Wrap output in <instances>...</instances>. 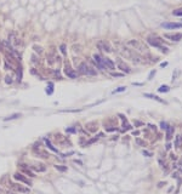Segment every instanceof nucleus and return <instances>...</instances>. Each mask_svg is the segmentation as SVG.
I'll list each match as a JSON object with an SVG mask.
<instances>
[{
    "label": "nucleus",
    "instance_id": "nucleus-8",
    "mask_svg": "<svg viewBox=\"0 0 182 194\" xmlns=\"http://www.w3.org/2000/svg\"><path fill=\"white\" fill-rule=\"evenodd\" d=\"M162 27L165 28V29H176V28H182V23H170V22H166V23H163Z\"/></svg>",
    "mask_w": 182,
    "mask_h": 194
},
{
    "label": "nucleus",
    "instance_id": "nucleus-36",
    "mask_svg": "<svg viewBox=\"0 0 182 194\" xmlns=\"http://www.w3.org/2000/svg\"><path fill=\"white\" fill-rule=\"evenodd\" d=\"M154 73H155V72H154V70H153V72H152V73L149 74V79H152V76H153V74H154Z\"/></svg>",
    "mask_w": 182,
    "mask_h": 194
},
{
    "label": "nucleus",
    "instance_id": "nucleus-11",
    "mask_svg": "<svg viewBox=\"0 0 182 194\" xmlns=\"http://www.w3.org/2000/svg\"><path fill=\"white\" fill-rule=\"evenodd\" d=\"M64 73L68 75V78H72V79H75V78H76V73H75V72H73V70H72V68L69 67L68 64H66Z\"/></svg>",
    "mask_w": 182,
    "mask_h": 194
},
{
    "label": "nucleus",
    "instance_id": "nucleus-3",
    "mask_svg": "<svg viewBox=\"0 0 182 194\" xmlns=\"http://www.w3.org/2000/svg\"><path fill=\"white\" fill-rule=\"evenodd\" d=\"M79 72H80L81 74L87 75V76H94V75H96V70H95L92 67H90L89 64L85 63V62L80 63V66H79Z\"/></svg>",
    "mask_w": 182,
    "mask_h": 194
},
{
    "label": "nucleus",
    "instance_id": "nucleus-17",
    "mask_svg": "<svg viewBox=\"0 0 182 194\" xmlns=\"http://www.w3.org/2000/svg\"><path fill=\"white\" fill-rule=\"evenodd\" d=\"M21 117V114H18V113H16V114H12V115H10V117H8V118H5L4 119V121H9V120H13V119H17V118H19Z\"/></svg>",
    "mask_w": 182,
    "mask_h": 194
},
{
    "label": "nucleus",
    "instance_id": "nucleus-9",
    "mask_svg": "<svg viewBox=\"0 0 182 194\" xmlns=\"http://www.w3.org/2000/svg\"><path fill=\"white\" fill-rule=\"evenodd\" d=\"M94 61H95V63L97 64V67H99L100 69H106L104 68V64H103V61H102V57L100 56V55H94Z\"/></svg>",
    "mask_w": 182,
    "mask_h": 194
},
{
    "label": "nucleus",
    "instance_id": "nucleus-23",
    "mask_svg": "<svg viewBox=\"0 0 182 194\" xmlns=\"http://www.w3.org/2000/svg\"><path fill=\"white\" fill-rule=\"evenodd\" d=\"M136 143L140 146H142V147H146V142H143L142 140H140V138H136Z\"/></svg>",
    "mask_w": 182,
    "mask_h": 194
},
{
    "label": "nucleus",
    "instance_id": "nucleus-31",
    "mask_svg": "<svg viewBox=\"0 0 182 194\" xmlns=\"http://www.w3.org/2000/svg\"><path fill=\"white\" fill-rule=\"evenodd\" d=\"M160 127L164 129V130H165V129H167V126H166V124H165V123H162V124H160Z\"/></svg>",
    "mask_w": 182,
    "mask_h": 194
},
{
    "label": "nucleus",
    "instance_id": "nucleus-15",
    "mask_svg": "<svg viewBox=\"0 0 182 194\" xmlns=\"http://www.w3.org/2000/svg\"><path fill=\"white\" fill-rule=\"evenodd\" d=\"M22 172H23V174H26L27 176H29V177H34V176H35L29 169H27L26 166H22Z\"/></svg>",
    "mask_w": 182,
    "mask_h": 194
},
{
    "label": "nucleus",
    "instance_id": "nucleus-33",
    "mask_svg": "<svg viewBox=\"0 0 182 194\" xmlns=\"http://www.w3.org/2000/svg\"><path fill=\"white\" fill-rule=\"evenodd\" d=\"M117 130V127H107V131H114Z\"/></svg>",
    "mask_w": 182,
    "mask_h": 194
},
{
    "label": "nucleus",
    "instance_id": "nucleus-25",
    "mask_svg": "<svg viewBox=\"0 0 182 194\" xmlns=\"http://www.w3.org/2000/svg\"><path fill=\"white\" fill-rule=\"evenodd\" d=\"M49 85H50V90H46V92L49 93V95H51V93H52V91H53V90H52V86H53V84H52V83H50Z\"/></svg>",
    "mask_w": 182,
    "mask_h": 194
},
{
    "label": "nucleus",
    "instance_id": "nucleus-37",
    "mask_svg": "<svg viewBox=\"0 0 182 194\" xmlns=\"http://www.w3.org/2000/svg\"><path fill=\"white\" fill-rule=\"evenodd\" d=\"M165 66H167V62H164V63H162V67H165Z\"/></svg>",
    "mask_w": 182,
    "mask_h": 194
},
{
    "label": "nucleus",
    "instance_id": "nucleus-26",
    "mask_svg": "<svg viewBox=\"0 0 182 194\" xmlns=\"http://www.w3.org/2000/svg\"><path fill=\"white\" fill-rule=\"evenodd\" d=\"M34 49H35V51H37V52H39V53L43 52V50H41V47H40V46H34Z\"/></svg>",
    "mask_w": 182,
    "mask_h": 194
},
{
    "label": "nucleus",
    "instance_id": "nucleus-19",
    "mask_svg": "<svg viewBox=\"0 0 182 194\" xmlns=\"http://www.w3.org/2000/svg\"><path fill=\"white\" fill-rule=\"evenodd\" d=\"M181 141H182V136H181V135L176 136V143H175V146H176V147H180V143H181Z\"/></svg>",
    "mask_w": 182,
    "mask_h": 194
},
{
    "label": "nucleus",
    "instance_id": "nucleus-13",
    "mask_svg": "<svg viewBox=\"0 0 182 194\" xmlns=\"http://www.w3.org/2000/svg\"><path fill=\"white\" fill-rule=\"evenodd\" d=\"M102 61H103V64H104V68H108V69H114L115 67H114V63L112 62L109 58H102Z\"/></svg>",
    "mask_w": 182,
    "mask_h": 194
},
{
    "label": "nucleus",
    "instance_id": "nucleus-20",
    "mask_svg": "<svg viewBox=\"0 0 182 194\" xmlns=\"http://www.w3.org/2000/svg\"><path fill=\"white\" fill-rule=\"evenodd\" d=\"M172 131H174V129L172 127H167V140H170L171 138V136H172Z\"/></svg>",
    "mask_w": 182,
    "mask_h": 194
},
{
    "label": "nucleus",
    "instance_id": "nucleus-5",
    "mask_svg": "<svg viewBox=\"0 0 182 194\" xmlns=\"http://www.w3.org/2000/svg\"><path fill=\"white\" fill-rule=\"evenodd\" d=\"M10 188L16 192H19V193H29L30 192V189L28 187H23L22 184H18V183H10Z\"/></svg>",
    "mask_w": 182,
    "mask_h": 194
},
{
    "label": "nucleus",
    "instance_id": "nucleus-18",
    "mask_svg": "<svg viewBox=\"0 0 182 194\" xmlns=\"http://www.w3.org/2000/svg\"><path fill=\"white\" fill-rule=\"evenodd\" d=\"M170 89H169V86H166V85H163V86H160L159 87V92H167Z\"/></svg>",
    "mask_w": 182,
    "mask_h": 194
},
{
    "label": "nucleus",
    "instance_id": "nucleus-16",
    "mask_svg": "<svg viewBox=\"0 0 182 194\" xmlns=\"http://www.w3.org/2000/svg\"><path fill=\"white\" fill-rule=\"evenodd\" d=\"M144 97H148V98H152V99H157L158 102H162L163 103V99L159 98L158 96H154V95H151V93H144Z\"/></svg>",
    "mask_w": 182,
    "mask_h": 194
},
{
    "label": "nucleus",
    "instance_id": "nucleus-10",
    "mask_svg": "<svg viewBox=\"0 0 182 194\" xmlns=\"http://www.w3.org/2000/svg\"><path fill=\"white\" fill-rule=\"evenodd\" d=\"M99 47L101 49V50H104L106 52H112V47H110V45H109V42H107V41H101V42H99Z\"/></svg>",
    "mask_w": 182,
    "mask_h": 194
},
{
    "label": "nucleus",
    "instance_id": "nucleus-2",
    "mask_svg": "<svg viewBox=\"0 0 182 194\" xmlns=\"http://www.w3.org/2000/svg\"><path fill=\"white\" fill-rule=\"evenodd\" d=\"M126 46L130 47L131 50H134L137 53H148V50H147V46H144L141 41H138L136 39H131L126 42Z\"/></svg>",
    "mask_w": 182,
    "mask_h": 194
},
{
    "label": "nucleus",
    "instance_id": "nucleus-27",
    "mask_svg": "<svg viewBox=\"0 0 182 194\" xmlns=\"http://www.w3.org/2000/svg\"><path fill=\"white\" fill-rule=\"evenodd\" d=\"M96 141H97V138H92V140H90L89 142H86V146L91 145V143H94V142H96Z\"/></svg>",
    "mask_w": 182,
    "mask_h": 194
},
{
    "label": "nucleus",
    "instance_id": "nucleus-12",
    "mask_svg": "<svg viewBox=\"0 0 182 194\" xmlns=\"http://www.w3.org/2000/svg\"><path fill=\"white\" fill-rule=\"evenodd\" d=\"M118 67H119V69H121L123 72H125V73H130V72H131L130 67L128 66L126 63H124L123 61H119L118 62Z\"/></svg>",
    "mask_w": 182,
    "mask_h": 194
},
{
    "label": "nucleus",
    "instance_id": "nucleus-35",
    "mask_svg": "<svg viewBox=\"0 0 182 194\" xmlns=\"http://www.w3.org/2000/svg\"><path fill=\"white\" fill-rule=\"evenodd\" d=\"M143 154H144L146 156H151V153H148V152H143Z\"/></svg>",
    "mask_w": 182,
    "mask_h": 194
},
{
    "label": "nucleus",
    "instance_id": "nucleus-38",
    "mask_svg": "<svg viewBox=\"0 0 182 194\" xmlns=\"http://www.w3.org/2000/svg\"><path fill=\"white\" fill-rule=\"evenodd\" d=\"M8 194H15V193H13V192H11V193H8Z\"/></svg>",
    "mask_w": 182,
    "mask_h": 194
},
{
    "label": "nucleus",
    "instance_id": "nucleus-32",
    "mask_svg": "<svg viewBox=\"0 0 182 194\" xmlns=\"http://www.w3.org/2000/svg\"><path fill=\"white\" fill-rule=\"evenodd\" d=\"M112 75L113 76H123V74H120V73H112Z\"/></svg>",
    "mask_w": 182,
    "mask_h": 194
},
{
    "label": "nucleus",
    "instance_id": "nucleus-1",
    "mask_svg": "<svg viewBox=\"0 0 182 194\" xmlns=\"http://www.w3.org/2000/svg\"><path fill=\"white\" fill-rule=\"evenodd\" d=\"M119 51H120V53L125 57V58L132 61L134 63H144L146 62L144 60H142L141 57L137 55V52H135L134 50H131L129 47H121V49H119Z\"/></svg>",
    "mask_w": 182,
    "mask_h": 194
},
{
    "label": "nucleus",
    "instance_id": "nucleus-28",
    "mask_svg": "<svg viewBox=\"0 0 182 194\" xmlns=\"http://www.w3.org/2000/svg\"><path fill=\"white\" fill-rule=\"evenodd\" d=\"M5 81L8 83V84H11L12 83V79L10 78V76H6V79H5Z\"/></svg>",
    "mask_w": 182,
    "mask_h": 194
},
{
    "label": "nucleus",
    "instance_id": "nucleus-14",
    "mask_svg": "<svg viewBox=\"0 0 182 194\" xmlns=\"http://www.w3.org/2000/svg\"><path fill=\"white\" fill-rule=\"evenodd\" d=\"M32 169L35 170L37 172H45V171H46V166H44L43 164H40L39 166H33Z\"/></svg>",
    "mask_w": 182,
    "mask_h": 194
},
{
    "label": "nucleus",
    "instance_id": "nucleus-7",
    "mask_svg": "<svg viewBox=\"0 0 182 194\" xmlns=\"http://www.w3.org/2000/svg\"><path fill=\"white\" fill-rule=\"evenodd\" d=\"M13 178H15L16 179V181H19V182H23L24 184H28V186H32V182L29 181V179H28V178H26L23 175H21V174H18V172H17V174H15V175H13Z\"/></svg>",
    "mask_w": 182,
    "mask_h": 194
},
{
    "label": "nucleus",
    "instance_id": "nucleus-30",
    "mask_svg": "<svg viewBox=\"0 0 182 194\" xmlns=\"http://www.w3.org/2000/svg\"><path fill=\"white\" fill-rule=\"evenodd\" d=\"M61 51L63 52V53H66V46L64 45H61Z\"/></svg>",
    "mask_w": 182,
    "mask_h": 194
},
{
    "label": "nucleus",
    "instance_id": "nucleus-4",
    "mask_svg": "<svg viewBox=\"0 0 182 194\" xmlns=\"http://www.w3.org/2000/svg\"><path fill=\"white\" fill-rule=\"evenodd\" d=\"M147 41H148L152 46H155V47H159V49L163 47V42H164L163 39H160V38H158V37H155V38L148 37V38H147Z\"/></svg>",
    "mask_w": 182,
    "mask_h": 194
},
{
    "label": "nucleus",
    "instance_id": "nucleus-6",
    "mask_svg": "<svg viewBox=\"0 0 182 194\" xmlns=\"http://www.w3.org/2000/svg\"><path fill=\"white\" fill-rule=\"evenodd\" d=\"M164 38L171 41H180L182 39V33H166L164 34Z\"/></svg>",
    "mask_w": 182,
    "mask_h": 194
},
{
    "label": "nucleus",
    "instance_id": "nucleus-24",
    "mask_svg": "<svg viewBox=\"0 0 182 194\" xmlns=\"http://www.w3.org/2000/svg\"><path fill=\"white\" fill-rule=\"evenodd\" d=\"M123 91H125V87H124V86H121V87H119V89L114 90V91H113V93H117V92H123Z\"/></svg>",
    "mask_w": 182,
    "mask_h": 194
},
{
    "label": "nucleus",
    "instance_id": "nucleus-29",
    "mask_svg": "<svg viewBox=\"0 0 182 194\" xmlns=\"http://www.w3.org/2000/svg\"><path fill=\"white\" fill-rule=\"evenodd\" d=\"M174 15H177V16H182V11H174Z\"/></svg>",
    "mask_w": 182,
    "mask_h": 194
},
{
    "label": "nucleus",
    "instance_id": "nucleus-22",
    "mask_svg": "<svg viewBox=\"0 0 182 194\" xmlns=\"http://www.w3.org/2000/svg\"><path fill=\"white\" fill-rule=\"evenodd\" d=\"M46 145H47V147H49V148H50L51 150H53V152H57V149H56V148H55V147H53V146H52V145H51V143H50V142H49V141H47V140H46Z\"/></svg>",
    "mask_w": 182,
    "mask_h": 194
},
{
    "label": "nucleus",
    "instance_id": "nucleus-34",
    "mask_svg": "<svg viewBox=\"0 0 182 194\" xmlns=\"http://www.w3.org/2000/svg\"><path fill=\"white\" fill-rule=\"evenodd\" d=\"M67 132H75V129H67Z\"/></svg>",
    "mask_w": 182,
    "mask_h": 194
},
{
    "label": "nucleus",
    "instance_id": "nucleus-21",
    "mask_svg": "<svg viewBox=\"0 0 182 194\" xmlns=\"http://www.w3.org/2000/svg\"><path fill=\"white\" fill-rule=\"evenodd\" d=\"M56 169H57L58 171H62V172H64V171H67V167L66 166H60V165H56L55 166Z\"/></svg>",
    "mask_w": 182,
    "mask_h": 194
}]
</instances>
